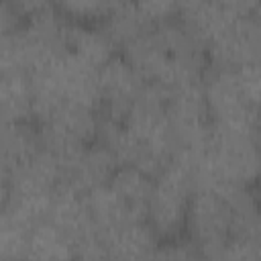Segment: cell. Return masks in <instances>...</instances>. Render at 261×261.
<instances>
[{
	"mask_svg": "<svg viewBox=\"0 0 261 261\" xmlns=\"http://www.w3.org/2000/svg\"><path fill=\"white\" fill-rule=\"evenodd\" d=\"M259 86V63L243 67L208 65L202 75V90L210 122L218 128L257 135Z\"/></svg>",
	"mask_w": 261,
	"mask_h": 261,
	"instance_id": "1",
	"label": "cell"
},
{
	"mask_svg": "<svg viewBox=\"0 0 261 261\" xmlns=\"http://www.w3.org/2000/svg\"><path fill=\"white\" fill-rule=\"evenodd\" d=\"M194 186L190 169L173 159L155 179L147 206V222L157 237L173 239L186 226L188 204Z\"/></svg>",
	"mask_w": 261,
	"mask_h": 261,
	"instance_id": "2",
	"label": "cell"
},
{
	"mask_svg": "<svg viewBox=\"0 0 261 261\" xmlns=\"http://www.w3.org/2000/svg\"><path fill=\"white\" fill-rule=\"evenodd\" d=\"M165 114L175 141V157H194L204 151L210 139L212 122L202 82L186 84L167 92Z\"/></svg>",
	"mask_w": 261,
	"mask_h": 261,
	"instance_id": "3",
	"label": "cell"
},
{
	"mask_svg": "<svg viewBox=\"0 0 261 261\" xmlns=\"http://www.w3.org/2000/svg\"><path fill=\"white\" fill-rule=\"evenodd\" d=\"M100 114L96 110L59 104L43 120H39V141L41 147L53 153L59 163L80 149L96 143Z\"/></svg>",
	"mask_w": 261,
	"mask_h": 261,
	"instance_id": "4",
	"label": "cell"
},
{
	"mask_svg": "<svg viewBox=\"0 0 261 261\" xmlns=\"http://www.w3.org/2000/svg\"><path fill=\"white\" fill-rule=\"evenodd\" d=\"M165 102L167 92L163 88L145 84L122 124L149 151H153L163 161L171 163V159L175 157V141L167 122Z\"/></svg>",
	"mask_w": 261,
	"mask_h": 261,
	"instance_id": "5",
	"label": "cell"
},
{
	"mask_svg": "<svg viewBox=\"0 0 261 261\" xmlns=\"http://www.w3.org/2000/svg\"><path fill=\"white\" fill-rule=\"evenodd\" d=\"M186 228L198 253L214 249L232 234V208L216 192L194 190L188 204Z\"/></svg>",
	"mask_w": 261,
	"mask_h": 261,
	"instance_id": "6",
	"label": "cell"
},
{
	"mask_svg": "<svg viewBox=\"0 0 261 261\" xmlns=\"http://www.w3.org/2000/svg\"><path fill=\"white\" fill-rule=\"evenodd\" d=\"M261 27L259 10L239 14L222 33L206 45V57L214 67H243L259 63Z\"/></svg>",
	"mask_w": 261,
	"mask_h": 261,
	"instance_id": "7",
	"label": "cell"
},
{
	"mask_svg": "<svg viewBox=\"0 0 261 261\" xmlns=\"http://www.w3.org/2000/svg\"><path fill=\"white\" fill-rule=\"evenodd\" d=\"M98 86L102 110L98 114L114 122H124L133 102L145 88V82L122 55H114L98 69Z\"/></svg>",
	"mask_w": 261,
	"mask_h": 261,
	"instance_id": "8",
	"label": "cell"
},
{
	"mask_svg": "<svg viewBox=\"0 0 261 261\" xmlns=\"http://www.w3.org/2000/svg\"><path fill=\"white\" fill-rule=\"evenodd\" d=\"M116 167L118 161L114 155L96 141L61 161V184L84 196L90 190L108 184Z\"/></svg>",
	"mask_w": 261,
	"mask_h": 261,
	"instance_id": "9",
	"label": "cell"
},
{
	"mask_svg": "<svg viewBox=\"0 0 261 261\" xmlns=\"http://www.w3.org/2000/svg\"><path fill=\"white\" fill-rule=\"evenodd\" d=\"M106 243V261H151L157 249V234L149 222H130L108 234Z\"/></svg>",
	"mask_w": 261,
	"mask_h": 261,
	"instance_id": "10",
	"label": "cell"
},
{
	"mask_svg": "<svg viewBox=\"0 0 261 261\" xmlns=\"http://www.w3.org/2000/svg\"><path fill=\"white\" fill-rule=\"evenodd\" d=\"M65 39H67V51H71L73 55H77L80 59H84L96 69H100L106 61L114 57L116 45L100 27H92V24L67 18Z\"/></svg>",
	"mask_w": 261,
	"mask_h": 261,
	"instance_id": "11",
	"label": "cell"
},
{
	"mask_svg": "<svg viewBox=\"0 0 261 261\" xmlns=\"http://www.w3.org/2000/svg\"><path fill=\"white\" fill-rule=\"evenodd\" d=\"M33 116L31 75L22 69L0 71V120L29 122Z\"/></svg>",
	"mask_w": 261,
	"mask_h": 261,
	"instance_id": "12",
	"label": "cell"
},
{
	"mask_svg": "<svg viewBox=\"0 0 261 261\" xmlns=\"http://www.w3.org/2000/svg\"><path fill=\"white\" fill-rule=\"evenodd\" d=\"M108 186L122 200L133 220L147 222V206H149V196L153 188V179L149 175H145L143 171L130 165H118L112 177L108 179Z\"/></svg>",
	"mask_w": 261,
	"mask_h": 261,
	"instance_id": "13",
	"label": "cell"
},
{
	"mask_svg": "<svg viewBox=\"0 0 261 261\" xmlns=\"http://www.w3.org/2000/svg\"><path fill=\"white\" fill-rule=\"evenodd\" d=\"M24 261H75V249L55 224L43 218L29 230Z\"/></svg>",
	"mask_w": 261,
	"mask_h": 261,
	"instance_id": "14",
	"label": "cell"
},
{
	"mask_svg": "<svg viewBox=\"0 0 261 261\" xmlns=\"http://www.w3.org/2000/svg\"><path fill=\"white\" fill-rule=\"evenodd\" d=\"M84 200H86L88 212H90L96 228L102 232V237L124 226V224L137 222V220H133L130 212L126 210L122 200L116 196V192L108 184L90 190L88 194H84Z\"/></svg>",
	"mask_w": 261,
	"mask_h": 261,
	"instance_id": "15",
	"label": "cell"
},
{
	"mask_svg": "<svg viewBox=\"0 0 261 261\" xmlns=\"http://www.w3.org/2000/svg\"><path fill=\"white\" fill-rule=\"evenodd\" d=\"M102 18L104 22L100 29L110 37L114 45H122V47L155 27L139 4H120V2L110 4L108 12Z\"/></svg>",
	"mask_w": 261,
	"mask_h": 261,
	"instance_id": "16",
	"label": "cell"
},
{
	"mask_svg": "<svg viewBox=\"0 0 261 261\" xmlns=\"http://www.w3.org/2000/svg\"><path fill=\"white\" fill-rule=\"evenodd\" d=\"M39 149V133L29 122L0 120V159H4L10 167L27 161Z\"/></svg>",
	"mask_w": 261,
	"mask_h": 261,
	"instance_id": "17",
	"label": "cell"
},
{
	"mask_svg": "<svg viewBox=\"0 0 261 261\" xmlns=\"http://www.w3.org/2000/svg\"><path fill=\"white\" fill-rule=\"evenodd\" d=\"M33 224L22 220L12 210L4 208L0 212V259L24 261L29 230Z\"/></svg>",
	"mask_w": 261,
	"mask_h": 261,
	"instance_id": "18",
	"label": "cell"
},
{
	"mask_svg": "<svg viewBox=\"0 0 261 261\" xmlns=\"http://www.w3.org/2000/svg\"><path fill=\"white\" fill-rule=\"evenodd\" d=\"M202 261H259V239L230 237L226 243L202 251Z\"/></svg>",
	"mask_w": 261,
	"mask_h": 261,
	"instance_id": "19",
	"label": "cell"
},
{
	"mask_svg": "<svg viewBox=\"0 0 261 261\" xmlns=\"http://www.w3.org/2000/svg\"><path fill=\"white\" fill-rule=\"evenodd\" d=\"M110 4L108 2H96V0H75V2H63L59 4V10L67 14V18L84 22L86 18H96L104 16L108 12Z\"/></svg>",
	"mask_w": 261,
	"mask_h": 261,
	"instance_id": "20",
	"label": "cell"
},
{
	"mask_svg": "<svg viewBox=\"0 0 261 261\" xmlns=\"http://www.w3.org/2000/svg\"><path fill=\"white\" fill-rule=\"evenodd\" d=\"M151 261H202V257L194 245L165 243V245H157Z\"/></svg>",
	"mask_w": 261,
	"mask_h": 261,
	"instance_id": "21",
	"label": "cell"
},
{
	"mask_svg": "<svg viewBox=\"0 0 261 261\" xmlns=\"http://www.w3.org/2000/svg\"><path fill=\"white\" fill-rule=\"evenodd\" d=\"M20 27V14L14 4L0 2V37H8L16 33Z\"/></svg>",
	"mask_w": 261,
	"mask_h": 261,
	"instance_id": "22",
	"label": "cell"
},
{
	"mask_svg": "<svg viewBox=\"0 0 261 261\" xmlns=\"http://www.w3.org/2000/svg\"><path fill=\"white\" fill-rule=\"evenodd\" d=\"M8 200H10V179L0 181V212L8 206Z\"/></svg>",
	"mask_w": 261,
	"mask_h": 261,
	"instance_id": "23",
	"label": "cell"
},
{
	"mask_svg": "<svg viewBox=\"0 0 261 261\" xmlns=\"http://www.w3.org/2000/svg\"><path fill=\"white\" fill-rule=\"evenodd\" d=\"M0 261H6V259H0Z\"/></svg>",
	"mask_w": 261,
	"mask_h": 261,
	"instance_id": "24",
	"label": "cell"
}]
</instances>
